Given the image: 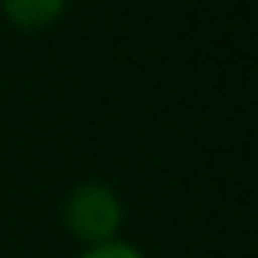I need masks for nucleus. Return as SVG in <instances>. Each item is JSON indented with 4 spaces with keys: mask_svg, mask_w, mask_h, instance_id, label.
Masks as SVG:
<instances>
[{
    "mask_svg": "<svg viewBox=\"0 0 258 258\" xmlns=\"http://www.w3.org/2000/svg\"><path fill=\"white\" fill-rule=\"evenodd\" d=\"M64 226L85 247L117 240V230L124 226V205L110 184L85 180L64 198Z\"/></svg>",
    "mask_w": 258,
    "mask_h": 258,
    "instance_id": "1",
    "label": "nucleus"
},
{
    "mask_svg": "<svg viewBox=\"0 0 258 258\" xmlns=\"http://www.w3.org/2000/svg\"><path fill=\"white\" fill-rule=\"evenodd\" d=\"M0 11L22 32H43L68 11V0H0Z\"/></svg>",
    "mask_w": 258,
    "mask_h": 258,
    "instance_id": "2",
    "label": "nucleus"
},
{
    "mask_svg": "<svg viewBox=\"0 0 258 258\" xmlns=\"http://www.w3.org/2000/svg\"><path fill=\"white\" fill-rule=\"evenodd\" d=\"M78 258H145L135 244L127 240H106V244H96V247H85Z\"/></svg>",
    "mask_w": 258,
    "mask_h": 258,
    "instance_id": "3",
    "label": "nucleus"
}]
</instances>
